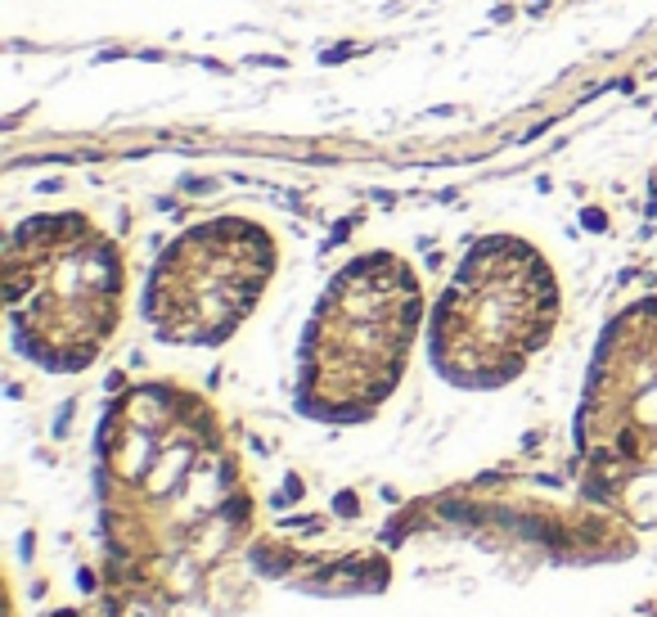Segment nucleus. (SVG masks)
I'll return each instance as SVG.
<instances>
[{
  "mask_svg": "<svg viewBox=\"0 0 657 617\" xmlns=\"http://www.w3.org/2000/svg\"><path fill=\"white\" fill-rule=\"evenodd\" d=\"M99 518L113 577L145 600H180L248 523L239 460L198 392L136 383L99 424Z\"/></svg>",
  "mask_w": 657,
  "mask_h": 617,
  "instance_id": "nucleus-1",
  "label": "nucleus"
},
{
  "mask_svg": "<svg viewBox=\"0 0 657 617\" xmlns=\"http://www.w3.org/2000/svg\"><path fill=\"white\" fill-rule=\"evenodd\" d=\"M419 334H428V302L410 257L369 248L342 262L298 343V415L333 428L374 419L401 387Z\"/></svg>",
  "mask_w": 657,
  "mask_h": 617,
  "instance_id": "nucleus-2",
  "label": "nucleus"
},
{
  "mask_svg": "<svg viewBox=\"0 0 657 617\" xmlns=\"http://www.w3.org/2000/svg\"><path fill=\"white\" fill-rule=\"evenodd\" d=\"M558 316L554 262L522 234H482L428 311V360L460 392H495L554 343Z\"/></svg>",
  "mask_w": 657,
  "mask_h": 617,
  "instance_id": "nucleus-4",
  "label": "nucleus"
},
{
  "mask_svg": "<svg viewBox=\"0 0 657 617\" xmlns=\"http://www.w3.org/2000/svg\"><path fill=\"white\" fill-rule=\"evenodd\" d=\"M279 243L261 221L221 212L180 230L149 266L145 325L167 347H221L261 307Z\"/></svg>",
  "mask_w": 657,
  "mask_h": 617,
  "instance_id": "nucleus-5",
  "label": "nucleus"
},
{
  "mask_svg": "<svg viewBox=\"0 0 657 617\" xmlns=\"http://www.w3.org/2000/svg\"><path fill=\"white\" fill-rule=\"evenodd\" d=\"M572 433L594 496L631 505L657 487V298L631 302L603 325Z\"/></svg>",
  "mask_w": 657,
  "mask_h": 617,
  "instance_id": "nucleus-6",
  "label": "nucleus"
},
{
  "mask_svg": "<svg viewBox=\"0 0 657 617\" xmlns=\"http://www.w3.org/2000/svg\"><path fill=\"white\" fill-rule=\"evenodd\" d=\"M127 311L122 243L86 212H36L5 239L9 343L45 374H81L108 352Z\"/></svg>",
  "mask_w": 657,
  "mask_h": 617,
  "instance_id": "nucleus-3",
  "label": "nucleus"
}]
</instances>
